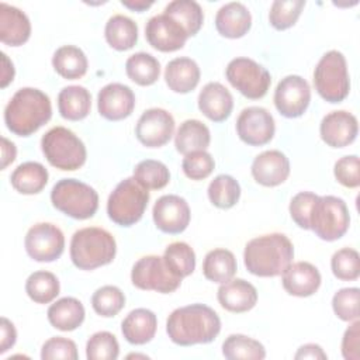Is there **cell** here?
I'll return each mask as SVG.
<instances>
[{"mask_svg": "<svg viewBox=\"0 0 360 360\" xmlns=\"http://www.w3.org/2000/svg\"><path fill=\"white\" fill-rule=\"evenodd\" d=\"M166 332L179 346L210 343L221 332V319L211 307L191 304L176 308L169 315Z\"/></svg>", "mask_w": 360, "mask_h": 360, "instance_id": "6da1fadb", "label": "cell"}, {"mask_svg": "<svg viewBox=\"0 0 360 360\" xmlns=\"http://www.w3.org/2000/svg\"><path fill=\"white\" fill-rule=\"evenodd\" d=\"M52 117L48 94L35 87L18 89L4 108V122L8 131L18 136H30Z\"/></svg>", "mask_w": 360, "mask_h": 360, "instance_id": "7a4b0ae2", "label": "cell"}, {"mask_svg": "<svg viewBox=\"0 0 360 360\" xmlns=\"http://www.w3.org/2000/svg\"><path fill=\"white\" fill-rule=\"evenodd\" d=\"M294 259V246L284 233H267L250 239L243 250L245 267L259 277L280 276Z\"/></svg>", "mask_w": 360, "mask_h": 360, "instance_id": "3957f363", "label": "cell"}, {"mask_svg": "<svg viewBox=\"0 0 360 360\" xmlns=\"http://www.w3.org/2000/svg\"><path fill=\"white\" fill-rule=\"evenodd\" d=\"M72 263L80 270H94L111 263L117 253L114 236L98 226L76 231L70 240Z\"/></svg>", "mask_w": 360, "mask_h": 360, "instance_id": "277c9868", "label": "cell"}, {"mask_svg": "<svg viewBox=\"0 0 360 360\" xmlns=\"http://www.w3.org/2000/svg\"><path fill=\"white\" fill-rule=\"evenodd\" d=\"M41 149L51 166L59 170H77L87 158L82 139L65 127H53L44 134Z\"/></svg>", "mask_w": 360, "mask_h": 360, "instance_id": "5b68a950", "label": "cell"}, {"mask_svg": "<svg viewBox=\"0 0 360 360\" xmlns=\"http://www.w3.org/2000/svg\"><path fill=\"white\" fill-rule=\"evenodd\" d=\"M148 201L149 190L134 177H127L115 186L107 200L108 218L120 226H131L142 218Z\"/></svg>", "mask_w": 360, "mask_h": 360, "instance_id": "8992f818", "label": "cell"}, {"mask_svg": "<svg viewBox=\"0 0 360 360\" xmlns=\"http://www.w3.org/2000/svg\"><path fill=\"white\" fill-rule=\"evenodd\" d=\"M52 205L75 219H89L98 208L97 191L76 179L59 180L51 191Z\"/></svg>", "mask_w": 360, "mask_h": 360, "instance_id": "52a82bcc", "label": "cell"}, {"mask_svg": "<svg viewBox=\"0 0 360 360\" xmlns=\"http://www.w3.org/2000/svg\"><path fill=\"white\" fill-rule=\"evenodd\" d=\"M314 84L328 103H340L349 96L350 79L342 52L332 49L322 55L314 70Z\"/></svg>", "mask_w": 360, "mask_h": 360, "instance_id": "ba28073f", "label": "cell"}, {"mask_svg": "<svg viewBox=\"0 0 360 360\" xmlns=\"http://www.w3.org/2000/svg\"><path fill=\"white\" fill-rule=\"evenodd\" d=\"M350 215L346 202L336 195L316 198L309 214V229L322 240H338L349 229Z\"/></svg>", "mask_w": 360, "mask_h": 360, "instance_id": "9c48e42d", "label": "cell"}, {"mask_svg": "<svg viewBox=\"0 0 360 360\" xmlns=\"http://www.w3.org/2000/svg\"><path fill=\"white\" fill-rule=\"evenodd\" d=\"M225 76L240 94L250 100H259L266 96L271 84L269 70L250 58L232 59L226 66Z\"/></svg>", "mask_w": 360, "mask_h": 360, "instance_id": "30bf717a", "label": "cell"}, {"mask_svg": "<svg viewBox=\"0 0 360 360\" xmlns=\"http://www.w3.org/2000/svg\"><path fill=\"white\" fill-rule=\"evenodd\" d=\"M132 284L145 291H158L162 294H169L176 291L181 278L176 277L166 266L163 256L149 255L141 257L131 270Z\"/></svg>", "mask_w": 360, "mask_h": 360, "instance_id": "8fae6325", "label": "cell"}, {"mask_svg": "<svg viewBox=\"0 0 360 360\" xmlns=\"http://www.w3.org/2000/svg\"><path fill=\"white\" fill-rule=\"evenodd\" d=\"M24 246L31 259L37 262H53L63 253L65 236L56 225L38 222L28 229Z\"/></svg>", "mask_w": 360, "mask_h": 360, "instance_id": "7c38bea8", "label": "cell"}, {"mask_svg": "<svg viewBox=\"0 0 360 360\" xmlns=\"http://www.w3.org/2000/svg\"><path fill=\"white\" fill-rule=\"evenodd\" d=\"M311 101L308 82L298 75H288L281 79L274 90V105L287 118L301 117Z\"/></svg>", "mask_w": 360, "mask_h": 360, "instance_id": "4fadbf2b", "label": "cell"}, {"mask_svg": "<svg viewBox=\"0 0 360 360\" xmlns=\"http://www.w3.org/2000/svg\"><path fill=\"white\" fill-rule=\"evenodd\" d=\"M276 131L273 115L263 107L243 108L236 120V132L240 141L250 146L269 143Z\"/></svg>", "mask_w": 360, "mask_h": 360, "instance_id": "5bb4252c", "label": "cell"}, {"mask_svg": "<svg viewBox=\"0 0 360 360\" xmlns=\"http://www.w3.org/2000/svg\"><path fill=\"white\" fill-rule=\"evenodd\" d=\"M174 132V118L163 108L145 110L135 127L138 141L146 148L166 145Z\"/></svg>", "mask_w": 360, "mask_h": 360, "instance_id": "9a60e30c", "label": "cell"}, {"mask_svg": "<svg viewBox=\"0 0 360 360\" xmlns=\"http://www.w3.org/2000/svg\"><path fill=\"white\" fill-rule=\"evenodd\" d=\"M156 228L165 233H181L190 224L188 202L176 194H165L159 197L152 211Z\"/></svg>", "mask_w": 360, "mask_h": 360, "instance_id": "2e32d148", "label": "cell"}, {"mask_svg": "<svg viewBox=\"0 0 360 360\" xmlns=\"http://www.w3.org/2000/svg\"><path fill=\"white\" fill-rule=\"evenodd\" d=\"M145 37L149 45L160 52H174L181 49L188 38L184 28L165 13L148 20L145 25Z\"/></svg>", "mask_w": 360, "mask_h": 360, "instance_id": "e0dca14e", "label": "cell"}, {"mask_svg": "<svg viewBox=\"0 0 360 360\" xmlns=\"http://www.w3.org/2000/svg\"><path fill=\"white\" fill-rule=\"evenodd\" d=\"M97 108L108 121L124 120L135 108V94L127 84L108 83L97 94Z\"/></svg>", "mask_w": 360, "mask_h": 360, "instance_id": "ac0fdd59", "label": "cell"}, {"mask_svg": "<svg viewBox=\"0 0 360 360\" xmlns=\"http://www.w3.org/2000/svg\"><path fill=\"white\" fill-rule=\"evenodd\" d=\"M359 132L357 118L345 110L326 114L319 125L322 141L332 148H345L350 145Z\"/></svg>", "mask_w": 360, "mask_h": 360, "instance_id": "d6986e66", "label": "cell"}, {"mask_svg": "<svg viewBox=\"0 0 360 360\" xmlns=\"http://www.w3.org/2000/svg\"><path fill=\"white\" fill-rule=\"evenodd\" d=\"M252 176L264 187H276L290 176V160L277 149L259 153L252 163Z\"/></svg>", "mask_w": 360, "mask_h": 360, "instance_id": "ffe728a7", "label": "cell"}, {"mask_svg": "<svg viewBox=\"0 0 360 360\" xmlns=\"http://www.w3.org/2000/svg\"><path fill=\"white\" fill-rule=\"evenodd\" d=\"M281 274L284 290L294 297H309L321 285V273L309 262L291 263Z\"/></svg>", "mask_w": 360, "mask_h": 360, "instance_id": "44dd1931", "label": "cell"}, {"mask_svg": "<svg viewBox=\"0 0 360 360\" xmlns=\"http://www.w3.org/2000/svg\"><path fill=\"white\" fill-rule=\"evenodd\" d=\"M198 108L208 120L222 122L232 112L233 97L224 84L210 82L198 94Z\"/></svg>", "mask_w": 360, "mask_h": 360, "instance_id": "7402d4cb", "label": "cell"}, {"mask_svg": "<svg viewBox=\"0 0 360 360\" xmlns=\"http://www.w3.org/2000/svg\"><path fill=\"white\" fill-rule=\"evenodd\" d=\"M217 298L224 309L240 314L250 311L256 305L257 291L249 281L243 278H232L221 284Z\"/></svg>", "mask_w": 360, "mask_h": 360, "instance_id": "603a6c76", "label": "cell"}, {"mask_svg": "<svg viewBox=\"0 0 360 360\" xmlns=\"http://www.w3.org/2000/svg\"><path fill=\"white\" fill-rule=\"evenodd\" d=\"M31 35V22L24 11L0 3V41L4 45L20 46L28 41Z\"/></svg>", "mask_w": 360, "mask_h": 360, "instance_id": "cb8c5ba5", "label": "cell"}, {"mask_svg": "<svg viewBox=\"0 0 360 360\" xmlns=\"http://www.w3.org/2000/svg\"><path fill=\"white\" fill-rule=\"evenodd\" d=\"M252 15L248 7L239 1L224 4L215 15V28L225 38H240L250 30Z\"/></svg>", "mask_w": 360, "mask_h": 360, "instance_id": "d4e9b609", "label": "cell"}, {"mask_svg": "<svg viewBox=\"0 0 360 360\" xmlns=\"http://www.w3.org/2000/svg\"><path fill=\"white\" fill-rule=\"evenodd\" d=\"M158 318L146 308L132 309L121 323V332L131 345H145L155 338Z\"/></svg>", "mask_w": 360, "mask_h": 360, "instance_id": "484cf974", "label": "cell"}, {"mask_svg": "<svg viewBox=\"0 0 360 360\" xmlns=\"http://www.w3.org/2000/svg\"><path fill=\"white\" fill-rule=\"evenodd\" d=\"M200 68L191 58L180 56L172 59L165 69V80L174 93H190L200 82Z\"/></svg>", "mask_w": 360, "mask_h": 360, "instance_id": "4316f807", "label": "cell"}, {"mask_svg": "<svg viewBox=\"0 0 360 360\" xmlns=\"http://www.w3.org/2000/svg\"><path fill=\"white\" fill-rule=\"evenodd\" d=\"M49 323L63 332L77 329L84 321V307L75 297H63L48 308Z\"/></svg>", "mask_w": 360, "mask_h": 360, "instance_id": "83f0119b", "label": "cell"}, {"mask_svg": "<svg viewBox=\"0 0 360 360\" xmlns=\"http://www.w3.org/2000/svg\"><path fill=\"white\" fill-rule=\"evenodd\" d=\"M91 108L90 91L79 84L63 87L58 94V110L65 120L79 121L89 115Z\"/></svg>", "mask_w": 360, "mask_h": 360, "instance_id": "f1b7e54d", "label": "cell"}, {"mask_svg": "<svg viewBox=\"0 0 360 360\" xmlns=\"http://www.w3.org/2000/svg\"><path fill=\"white\" fill-rule=\"evenodd\" d=\"M211 134L208 127L198 120H186L177 128L174 135L176 150L187 155L195 150H205L210 146Z\"/></svg>", "mask_w": 360, "mask_h": 360, "instance_id": "f546056e", "label": "cell"}, {"mask_svg": "<svg viewBox=\"0 0 360 360\" xmlns=\"http://www.w3.org/2000/svg\"><path fill=\"white\" fill-rule=\"evenodd\" d=\"M10 183L21 194H38L48 183V170L38 162H24L14 169Z\"/></svg>", "mask_w": 360, "mask_h": 360, "instance_id": "4dcf8cb0", "label": "cell"}, {"mask_svg": "<svg viewBox=\"0 0 360 360\" xmlns=\"http://www.w3.org/2000/svg\"><path fill=\"white\" fill-rule=\"evenodd\" d=\"M52 66L59 76L68 80H75L86 75L89 62L80 48L75 45H63L55 51Z\"/></svg>", "mask_w": 360, "mask_h": 360, "instance_id": "1f68e13d", "label": "cell"}, {"mask_svg": "<svg viewBox=\"0 0 360 360\" xmlns=\"http://www.w3.org/2000/svg\"><path fill=\"white\" fill-rule=\"evenodd\" d=\"M238 270L235 255L228 249L210 250L202 263V274L212 283H226L233 278Z\"/></svg>", "mask_w": 360, "mask_h": 360, "instance_id": "d6a6232c", "label": "cell"}, {"mask_svg": "<svg viewBox=\"0 0 360 360\" xmlns=\"http://www.w3.org/2000/svg\"><path fill=\"white\" fill-rule=\"evenodd\" d=\"M104 35L111 48L117 51H127L138 41V25L132 18L124 14H115L105 22Z\"/></svg>", "mask_w": 360, "mask_h": 360, "instance_id": "836d02e7", "label": "cell"}, {"mask_svg": "<svg viewBox=\"0 0 360 360\" xmlns=\"http://www.w3.org/2000/svg\"><path fill=\"white\" fill-rule=\"evenodd\" d=\"M163 13L176 20L188 37L195 35L204 21L202 8L194 0H173L165 7Z\"/></svg>", "mask_w": 360, "mask_h": 360, "instance_id": "e575fe53", "label": "cell"}, {"mask_svg": "<svg viewBox=\"0 0 360 360\" xmlns=\"http://www.w3.org/2000/svg\"><path fill=\"white\" fill-rule=\"evenodd\" d=\"M127 76L139 86L153 84L160 75L159 60L146 52H136L125 62Z\"/></svg>", "mask_w": 360, "mask_h": 360, "instance_id": "d590c367", "label": "cell"}, {"mask_svg": "<svg viewBox=\"0 0 360 360\" xmlns=\"http://www.w3.org/2000/svg\"><path fill=\"white\" fill-rule=\"evenodd\" d=\"M222 354L228 360H262L266 357V349L256 339L233 333L224 340Z\"/></svg>", "mask_w": 360, "mask_h": 360, "instance_id": "8d00e7d4", "label": "cell"}, {"mask_svg": "<svg viewBox=\"0 0 360 360\" xmlns=\"http://www.w3.org/2000/svg\"><path fill=\"white\" fill-rule=\"evenodd\" d=\"M59 291L58 277L46 270L31 273L25 281V292L37 304H49L58 297Z\"/></svg>", "mask_w": 360, "mask_h": 360, "instance_id": "74e56055", "label": "cell"}, {"mask_svg": "<svg viewBox=\"0 0 360 360\" xmlns=\"http://www.w3.org/2000/svg\"><path fill=\"white\" fill-rule=\"evenodd\" d=\"M163 260L169 270L179 278L190 276L195 269V253L186 242H173L166 246Z\"/></svg>", "mask_w": 360, "mask_h": 360, "instance_id": "f35d334b", "label": "cell"}, {"mask_svg": "<svg viewBox=\"0 0 360 360\" xmlns=\"http://www.w3.org/2000/svg\"><path fill=\"white\" fill-rule=\"evenodd\" d=\"M208 198L210 201L222 210L232 208L240 197L239 183L229 174H218L211 180L208 186Z\"/></svg>", "mask_w": 360, "mask_h": 360, "instance_id": "ab89813d", "label": "cell"}, {"mask_svg": "<svg viewBox=\"0 0 360 360\" xmlns=\"http://www.w3.org/2000/svg\"><path fill=\"white\" fill-rule=\"evenodd\" d=\"M132 177L146 190H160L167 186L170 172L165 163L155 159H145L135 166Z\"/></svg>", "mask_w": 360, "mask_h": 360, "instance_id": "60d3db41", "label": "cell"}, {"mask_svg": "<svg viewBox=\"0 0 360 360\" xmlns=\"http://www.w3.org/2000/svg\"><path fill=\"white\" fill-rule=\"evenodd\" d=\"M125 305L124 292L115 285H103L91 295V307L96 314L104 318L115 316Z\"/></svg>", "mask_w": 360, "mask_h": 360, "instance_id": "b9f144b4", "label": "cell"}, {"mask_svg": "<svg viewBox=\"0 0 360 360\" xmlns=\"http://www.w3.org/2000/svg\"><path fill=\"white\" fill-rule=\"evenodd\" d=\"M304 7V0H276L270 7L269 21L278 31L287 30L297 22Z\"/></svg>", "mask_w": 360, "mask_h": 360, "instance_id": "7bdbcfd3", "label": "cell"}, {"mask_svg": "<svg viewBox=\"0 0 360 360\" xmlns=\"http://www.w3.org/2000/svg\"><path fill=\"white\" fill-rule=\"evenodd\" d=\"M118 354L120 345L111 332H96L86 343V357L89 360H115Z\"/></svg>", "mask_w": 360, "mask_h": 360, "instance_id": "ee69618b", "label": "cell"}, {"mask_svg": "<svg viewBox=\"0 0 360 360\" xmlns=\"http://www.w3.org/2000/svg\"><path fill=\"white\" fill-rule=\"evenodd\" d=\"M330 269L333 276L342 281L356 280L360 274V257L357 250L352 248L336 250L330 259Z\"/></svg>", "mask_w": 360, "mask_h": 360, "instance_id": "f6af8a7d", "label": "cell"}, {"mask_svg": "<svg viewBox=\"0 0 360 360\" xmlns=\"http://www.w3.org/2000/svg\"><path fill=\"white\" fill-rule=\"evenodd\" d=\"M359 298L360 290L357 287L340 288L332 298V308L335 315L345 321H356L359 318Z\"/></svg>", "mask_w": 360, "mask_h": 360, "instance_id": "bcb514c9", "label": "cell"}, {"mask_svg": "<svg viewBox=\"0 0 360 360\" xmlns=\"http://www.w3.org/2000/svg\"><path fill=\"white\" fill-rule=\"evenodd\" d=\"M215 167L214 158L207 150H195L184 155L181 162L183 173L191 180L207 179Z\"/></svg>", "mask_w": 360, "mask_h": 360, "instance_id": "7dc6e473", "label": "cell"}, {"mask_svg": "<svg viewBox=\"0 0 360 360\" xmlns=\"http://www.w3.org/2000/svg\"><path fill=\"white\" fill-rule=\"evenodd\" d=\"M41 359L42 360H77L79 353L76 343L63 336H53L48 339L41 349Z\"/></svg>", "mask_w": 360, "mask_h": 360, "instance_id": "c3c4849f", "label": "cell"}, {"mask_svg": "<svg viewBox=\"0 0 360 360\" xmlns=\"http://www.w3.org/2000/svg\"><path fill=\"white\" fill-rule=\"evenodd\" d=\"M360 162L357 155H347L336 160L333 174L336 180L349 188H356L360 184Z\"/></svg>", "mask_w": 360, "mask_h": 360, "instance_id": "681fc988", "label": "cell"}, {"mask_svg": "<svg viewBox=\"0 0 360 360\" xmlns=\"http://www.w3.org/2000/svg\"><path fill=\"white\" fill-rule=\"evenodd\" d=\"M318 195L311 191H300L290 201V215L302 229H309V214Z\"/></svg>", "mask_w": 360, "mask_h": 360, "instance_id": "f907efd6", "label": "cell"}, {"mask_svg": "<svg viewBox=\"0 0 360 360\" xmlns=\"http://www.w3.org/2000/svg\"><path fill=\"white\" fill-rule=\"evenodd\" d=\"M342 354L346 360H360V322L357 319L345 330Z\"/></svg>", "mask_w": 360, "mask_h": 360, "instance_id": "816d5d0a", "label": "cell"}, {"mask_svg": "<svg viewBox=\"0 0 360 360\" xmlns=\"http://www.w3.org/2000/svg\"><path fill=\"white\" fill-rule=\"evenodd\" d=\"M1 340H0V353H6L8 349H11L17 340V330L11 321H8L6 316L1 318Z\"/></svg>", "mask_w": 360, "mask_h": 360, "instance_id": "f5cc1de1", "label": "cell"}, {"mask_svg": "<svg viewBox=\"0 0 360 360\" xmlns=\"http://www.w3.org/2000/svg\"><path fill=\"white\" fill-rule=\"evenodd\" d=\"M297 360L298 359H312V360H326L328 359V354L323 352V349L319 346V345H315V343H307V345H302L295 356H294Z\"/></svg>", "mask_w": 360, "mask_h": 360, "instance_id": "db71d44e", "label": "cell"}, {"mask_svg": "<svg viewBox=\"0 0 360 360\" xmlns=\"http://www.w3.org/2000/svg\"><path fill=\"white\" fill-rule=\"evenodd\" d=\"M17 156V148L15 145L7 139L6 136L1 138V169H6L10 163L15 160Z\"/></svg>", "mask_w": 360, "mask_h": 360, "instance_id": "11a10c76", "label": "cell"}, {"mask_svg": "<svg viewBox=\"0 0 360 360\" xmlns=\"http://www.w3.org/2000/svg\"><path fill=\"white\" fill-rule=\"evenodd\" d=\"M1 66H3V69H1V87L4 89L14 79V65L4 52H1Z\"/></svg>", "mask_w": 360, "mask_h": 360, "instance_id": "9f6ffc18", "label": "cell"}, {"mask_svg": "<svg viewBox=\"0 0 360 360\" xmlns=\"http://www.w3.org/2000/svg\"><path fill=\"white\" fill-rule=\"evenodd\" d=\"M121 4L124 7H128L129 10H134V11H145L148 10L153 1H145V0H121Z\"/></svg>", "mask_w": 360, "mask_h": 360, "instance_id": "6f0895ef", "label": "cell"}, {"mask_svg": "<svg viewBox=\"0 0 360 360\" xmlns=\"http://www.w3.org/2000/svg\"><path fill=\"white\" fill-rule=\"evenodd\" d=\"M128 357H143V359H146V356H139V354H129Z\"/></svg>", "mask_w": 360, "mask_h": 360, "instance_id": "680465c9", "label": "cell"}]
</instances>
